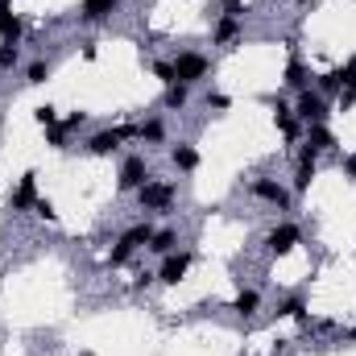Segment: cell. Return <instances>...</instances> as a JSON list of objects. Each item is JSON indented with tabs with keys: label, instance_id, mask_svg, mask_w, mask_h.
Returning a JSON list of instances; mask_svg holds the SVG:
<instances>
[{
	"label": "cell",
	"instance_id": "9",
	"mask_svg": "<svg viewBox=\"0 0 356 356\" xmlns=\"http://www.w3.org/2000/svg\"><path fill=\"white\" fill-rule=\"evenodd\" d=\"M298 241H302L298 224H277V228H273V232L266 236V249L273 253V257H286V253H290V249H294Z\"/></svg>",
	"mask_w": 356,
	"mask_h": 356
},
{
	"label": "cell",
	"instance_id": "14",
	"mask_svg": "<svg viewBox=\"0 0 356 356\" xmlns=\"http://www.w3.org/2000/svg\"><path fill=\"white\" fill-rule=\"evenodd\" d=\"M21 33H25V25L13 13V0H0V42H21Z\"/></svg>",
	"mask_w": 356,
	"mask_h": 356
},
{
	"label": "cell",
	"instance_id": "32",
	"mask_svg": "<svg viewBox=\"0 0 356 356\" xmlns=\"http://www.w3.org/2000/svg\"><path fill=\"white\" fill-rule=\"evenodd\" d=\"M207 108H216V112H228V108H232V99H228V95H220V91H211V95H207Z\"/></svg>",
	"mask_w": 356,
	"mask_h": 356
},
{
	"label": "cell",
	"instance_id": "35",
	"mask_svg": "<svg viewBox=\"0 0 356 356\" xmlns=\"http://www.w3.org/2000/svg\"><path fill=\"white\" fill-rule=\"evenodd\" d=\"M241 4H245V0H224V17H236V13H241Z\"/></svg>",
	"mask_w": 356,
	"mask_h": 356
},
{
	"label": "cell",
	"instance_id": "8",
	"mask_svg": "<svg viewBox=\"0 0 356 356\" xmlns=\"http://www.w3.org/2000/svg\"><path fill=\"white\" fill-rule=\"evenodd\" d=\"M319 175V154L311 149V145H302V154H298V170H294V195H307L311 191V182Z\"/></svg>",
	"mask_w": 356,
	"mask_h": 356
},
{
	"label": "cell",
	"instance_id": "19",
	"mask_svg": "<svg viewBox=\"0 0 356 356\" xmlns=\"http://www.w3.org/2000/svg\"><path fill=\"white\" fill-rule=\"evenodd\" d=\"M232 311H236V315H245V319H249V315H257V311H261V294H257V290H241V294L232 298Z\"/></svg>",
	"mask_w": 356,
	"mask_h": 356
},
{
	"label": "cell",
	"instance_id": "13",
	"mask_svg": "<svg viewBox=\"0 0 356 356\" xmlns=\"http://www.w3.org/2000/svg\"><path fill=\"white\" fill-rule=\"evenodd\" d=\"M8 203H13V211H25V207L38 203V175L33 170L21 175V186H17V195H8Z\"/></svg>",
	"mask_w": 356,
	"mask_h": 356
},
{
	"label": "cell",
	"instance_id": "36",
	"mask_svg": "<svg viewBox=\"0 0 356 356\" xmlns=\"http://www.w3.org/2000/svg\"><path fill=\"white\" fill-rule=\"evenodd\" d=\"M344 175L356 178V154H344Z\"/></svg>",
	"mask_w": 356,
	"mask_h": 356
},
{
	"label": "cell",
	"instance_id": "34",
	"mask_svg": "<svg viewBox=\"0 0 356 356\" xmlns=\"http://www.w3.org/2000/svg\"><path fill=\"white\" fill-rule=\"evenodd\" d=\"M79 54H83L88 63H95V58H99V42H83V50H79Z\"/></svg>",
	"mask_w": 356,
	"mask_h": 356
},
{
	"label": "cell",
	"instance_id": "20",
	"mask_svg": "<svg viewBox=\"0 0 356 356\" xmlns=\"http://www.w3.org/2000/svg\"><path fill=\"white\" fill-rule=\"evenodd\" d=\"M170 162H175L178 170L191 175V170L199 166V149H195V145H175V149H170Z\"/></svg>",
	"mask_w": 356,
	"mask_h": 356
},
{
	"label": "cell",
	"instance_id": "21",
	"mask_svg": "<svg viewBox=\"0 0 356 356\" xmlns=\"http://www.w3.org/2000/svg\"><path fill=\"white\" fill-rule=\"evenodd\" d=\"M162 104H166L170 112H182V108L191 104V88H186V83H170L166 95H162Z\"/></svg>",
	"mask_w": 356,
	"mask_h": 356
},
{
	"label": "cell",
	"instance_id": "16",
	"mask_svg": "<svg viewBox=\"0 0 356 356\" xmlns=\"http://www.w3.org/2000/svg\"><path fill=\"white\" fill-rule=\"evenodd\" d=\"M211 42H216V46H232V42H241V17H220Z\"/></svg>",
	"mask_w": 356,
	"mask_h": 356
},
{
	"label": "cell",
	"instance_id": "30",
	"mask_svg": "<svg viewBox=\"0 0 356 356\" xmlns=\"http://www.w3.org/2000/svg\"><path fill=\"white\" fill-rule=\"evenodd\" d=\"M33 216H42V220H50V224L58 220V211H54V203H50V199H38V203H33Z\"/></svg>",
	"mask_w": 356,
	"mask_h": 356
},
{
	"label": "cell",
	"instance_id": "1",
	"mask_svg": "<svg viewBox=\"0 0 356 356\" xmlns=\"http://www.w3.org/2000/svg\"><path fill=\"white\" fill-rule=\"evenodd\" d=\"M154 232H158L154 224H133V228H124V232H120V241H116V249L108 253V269H120L133 253H137V249H141V245H149V236H154Z\"/></svg>",
	"mask_w": 356,
	"mask_h": 356
},
{
	"label": "cell",
	"instance_id": "24",
	"mask_svg": "<svg viewBox=\"0 0 356 356\" xmlns=\"http://www.w3.org/2000/svg\"><path fill=\"white\" fill-rule=\"evenodd\" d=\"M277 315H286V319H298V323H307V302H302V298H286Z\"/></svg>",
	"mask_w": 356,
	"mask_h": 356
},
{
	"label": "cell",
	"instance_id": "4",
	"mask_svg": "<svg viewBox=\"0 0 356 356\" xmlns=\"http://www.w3.org/2000/svg\"><path fill=\"white\" fill-rule=\"evenodd\" d=\"M294 116H298L302 124H323V120H327V95L302 88L298 91V104H294Z\"/></svg>",
	"mask_w": 356,
	"mask_h": 356
},
{
	"label": "cell",
	"instance_id": "5",
	"mask_svg": "<svg viewBox=\"0 0 356 356\" xmlns=\"http://www.w3.org/2000/svg\"><path fill=\"white\" fill-rule=\"evenodd\" d=\"M170 67H175V79H178V83H186V88H191V83H199V79L211 71V63H207L203 54H195V50H182Z\"/></svg>",
	"mask_w": 356,
	"mask_h": 356
},
{
	"label": "cell",
	"instance_id": "23",
	"mask_svg": "<svg viewBox=\"0 0 356 356\" xmlns=\"http://www.w3.org/2000/svg\"><path fill=\"white\" fill-rule=\"evenodd\" d=\"M137 137H141V141H154V145H158V141L166 137V124H162V120L154 116V120H145V124H137Z\"/></svg>",
	"mask_w": 356,
	"mask_h": 356
},
{
	"label": "cell",
	"instance_id": "2",
	"mask_svg": "<svg viewBox=\"0 0 356 356\" xmlns=\"http://www.w3.org/2000/svg\"><path fill=\"white\" fill-rule=\"evenodd\" d=\"M129 137H137V124H116V129H99V133H91L88 137V154L95 158H108V154H116Z\"/></svg>",
	"mask_w": 356,
	"mask_h": 356
},
{
	"label": "cell",
	"instance_id": "3",
	"mask_svg": "<svg viewBox=\"0 0 356 356\" xmlns=\"http://www.w3.org/2000/svg\"><path fill=\"white\" fill-rule=\"evenodd\" d=\"M175 182H162V178H149L141 191H137V199H141V207L145 211H170V203H175Z\"/></svg>",
	"mask_w": 356,
	"mask_h": 356
},
{
	"label": "cell",
	"instance_id": "28",
	"mask_svg": "<svg viewBox=\"0 0 356 356\" xmlns=\"http://www.w3.org/2000/svg\"><path fill=\"white\" fill-rule=\"evenodd\" d=\"M58 124H63L67 133H75V129H83V124H88V112H79V108H75V112H71V116H63Z\"/></svg>",
	"mask_w": 356,
	"mask_h": 356
},
{
	"label": "cell",
	"instance_id": "15",
	"mask_svg": "<svg viewBox=\"0 0 356 356\" xmlns=\"http://www.w3.org/2000/svg\"><path fill=\"white\" fill-rule=\"evenodd\" d=\"M273 120H277V129L286 133V141H298V116H294V108H286L282 99H273Z\"/></svg>",
	"mask_w": 356,
	"mask_h": 356
},
{
	"label": "cell",
	"instance_id": "31",
	"mask_svg": "<svg viewBox=\"0 0 356 356\" xmlns=\"http://www.w3.org/2000/svg\"><path fill=\"white\" fill-rule=\"evenodd\" d=\"M154 75H158L166 88H170V83H178V79H175V67H170V63H154Z\"/></svg>",
	"mask_w": 356,
	"mask_h": 356
},
{
	"label": "cell",
	"instance_id": "6",
	"mask_svg": "<svg viewBox=\"0 0 356 356\" xmlns=\"http://www.w3.org/2000/svg\"><path fill=\"white\" fill-rule=\"evenodd\" d=\"M348 83H356V54L344 63V67H336V71L319 75V95H340Z\"/></svg>",
	"mask_w": 356,
	"mask_h": 356
},
{
	"label": "cell",
	"instance_id": "27",
	"mask_svg": "<svg viewBox=\"0 0 356 356\" xmlns=\"http://www.w3.org/2000/svg\"><path fill=\"white\" fill-rule=\"evenodd\" d=\"M33 120H38L42 129H54V124H58V108H50V104H42V108H33Z\"/></svg>",
	"mask_w": 356,
	"mask_h": 356
},
{
	"label": "cell",
	"instance_id": "17",
	"mask_svg": "<svg viewBox=\"0 0 356 356\" xmlns=\"http://www.w3.org/2000/svg\"><path fill=\"white\" fill-rule=\"evenodd\" d=\"M307 145L315 154H327V149H336V133L327 124H307Z\"/></svg>",
	"mask_w": 356,
	"mask_h": 356
},
{
	"label": "cell",
	"instance_id": "33",
	"mask_svg": "<svg viewBox=\"0 0 356 356\" xmlns=\"http://www.w3.org/2000/svg\"><path fill=\"white\" fill-rule=\"evenodd\" d=\"M356 104V83H348V88L340 91V108H353Z\"/></svg>",
	"mask_w": 356,
	"mask_h": 356
},
{
	"label": "cell",
	"instance_id": "10",
	"mask_svg": "<svg viewBox=\"0 0 356 356\" xmlns=\"http://www.w3.org/2000/svg\"><path fill=\"white\" fill-rule=\"evenodd\" d=\"M149 182V166H145V158H124V166H120V191H141Z\"/></svg>",
	"mask_w": 356,
	"mask_h": 356
},
{
	"label": "cell",
	"instance_id": "26",
	"mask_svg": "<svg viewBox=\"0 0 356 356\" xmlns=\"http://www.w3.org/2000/svg\"><path fill=\"white\" fill-rule=\"evenodd\" d=\"M46 79H50V63H42V58H38V63H29L25 83H33V88H38V83H46Z\"/></svg>",
	"mask_w": 356,
	"mask_h": 356
},
{
	"label": "cell",
	"instance_id": "22",
	"mask_svg": "<svg viewBox=\"0 0 356 356\" xmlns=\"http://www.w3.org/2000/svg\"><path fill=\"white\" fill-rule=\"evenodd\" d=\"M282 83H286V88H307V67H302V63H298V58H290V63H286V75H282Z\"/></svg>",
	"mask_w": 356,
	"mask_h": 356
},
{
	"label": "cell",
	"instance_id": "25",
	"mask_svg": "<svg viewBox=\"0 0 356 356\" xmlns=\"http://www.w3.org/2000/svg\"><path fill=\"white\" fill-rule=\"evenodd\" d=\"M17 58H21V46L17 42H0V71H13Z\"/></svg>",
	"mask_w": 356,
	"mask_h": 356
},
{
	"label": "cell",
	"instance_id": "12",
	"mask_svg": "<svg viewBox=\"0 0 356 356\" xmlns=\"http://www.w3.org/2000/svg\"><path fill=\"white\" fill-rule=\"evenodd\" d=\"M116 8H120V0H83V4H79V21H83V25H99V21H108Z\"/></svg>",
	"mask_w": 356,
	"mask_h": 356
},
{
	"label": "cell",
	"instance_id": "18",
	"mask_svg": "<svg viewBox=\"0 0 356 356\" xmlns=\"http://www.w3.org/2000/svg\"><path fill=\"white\" fill-rule=\"evenodd\" d=\"M145 249H149V253H158V257H170V253L178 249V232H175V228H158V232L149 236V245H145Z\"/></svg>",
	"mask_w": 356,
	"mask_h": 356
},
{
	"label": "cell",
	"instance_id": "7",
	"mask_svg": "<svg viewBox=\"0 0 356 356\" xmlns=\"http://www.w3.org/2000/svg\"><path fill=\"white\" fill-rule=\"evenodd\" d=\"M195 261V253L191 249H182V253H170V257H162V269H158V282H166V286H178L182 277H186V269Z\"/></svg>",
	"mask_w": 356,
	"mask_h": 356
},
{
	"label": "cell",
	"instance_id": "29",
	"mask_svg": "<svg viewBox=\"0 0 356 356\" xmlns=\"http://www.w3.org/2000/svg\"><path fill=\"white\" fill-rule=\"evenodd\" d=\"M46 141H50L54 149H67V129H63V124H54V129H46Z\"/></svg>",
	"mask_w": 356,
	"mask_h": 356
},
{
	"label": "cell",
	"instance_id": "11",
	"mask_svg": "<svg viewBox=\"0 0 356 356\" xmlns=\"http://www.w3.org/2000/svg\"><path fill=\"white\" fill-rule=\"evenodd\" d=\"M253 195H257L261 203H273V207H282V211L290 207V191H286L282 182H273V178H257V182H253Z\"/></svg>",
	"mask_w": 356,
	"mask_h": 356
}]
</instances>
